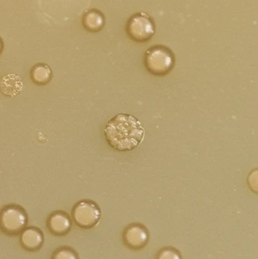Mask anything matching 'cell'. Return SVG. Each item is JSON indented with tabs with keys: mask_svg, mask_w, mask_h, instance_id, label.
<instances>
[{
	"mask_svg": "<svg viewBox=\"0 0 258 259\" xmlns=\"http://www.w3.org/2000/svg\"><path fill=\"white\" fill-rule=\"evenodd\" d=\"M104 131L109 144L121 152L136 149L143 141L145 134L140 121L129 114L114 117L107 123Z\"/></svg>",
	"mask_w": 258,
	"mask_h": 259,
	"instance_id": "cell-1",
	"label": "cell"
},
{
	"mask_svg": "<svg viewBox=\"0 0 258 259\" xmlns=\"http://www.w3.org/2000/svg\"><path fill=\"white\" fill-rule=\"evenodd\" d=\"M28 225V214L21 205L8 204L0 209V231L8 237H18Z\"/></svg>",
	"mask_w": 258,
	"mask_h": 259,
	"instance_id": "cell-2",
	"label": "cell"
},
{
	"mask_svg": "<svg viewBox=\"0 0 258 259\" xmlns=\"http://www.w3.org/2000/svg\"><path fill=\"white\" fill-rule=\"evenodd\" d=\"M144 63L148 72L154 76H165L169 74L174 67L175 59L172 52L165 47H151L147 50Z\"/></svg>",
	"mask_w": 258,
	"mask_h": 259,
	"instance_id": "cell-3",
	"label": "cell"
},
{
	"mask_svg": "<svg viewBox=\"0 0 258 259\" xmlns=\"http://www.w3.org/2000/svg\"><path fill=\"white\" fill-rule=\"evenodd\" d=\"M101 217L99 205L91 199H82L73 206L71 219L74 225L83 230L95 228Z\"/></svg>",
	"mask_w": 258,
	"mask_h": 259,
	"instance_id": "cell-4",
	"label": "cell"
},
{
	"mask_svg": "<svg viewBox=\"0 0 258 259\" xmlns=\"http://www.w3.org/2000/svg\"><path fill=\"white\" fill-rule=\"evenodd\" d=\"M124 246L131 250L143 249L149 241V232L145 225L140 223H132L123 232Z\"/></svg>",
	"mask_w": 258,
	"mask_h": 259,
	"instance_id": "cell-5",
	"label": "cell"
},
{
	"mask_svg": "<svg viewBox=\"0 0 258 259\" xmlns=\"http://www.w3.org/2000/svg\"><path fill=\"white\" fill-rule=\"evenodd\" d=\"M72 225L71 216L66 211L62 210L53 211L47 218V229L55 237H65L68 235L71 231Z\"/></svg>",
	"mask_w": 258,
	"mask_h": 259,
	"instance_id": "cell-6",
	"label": "cell"
},
{
	"mask_svg": "<svg viewBox=\"0 0 258 259\" xmlns=\"http://www.w3.org/2000/svg\"><path fill=\"white\" fill-rule=\"evenodd\" d=\"M129 33L135 40L145 42L154 33V27L149 18L142 15H136L130 20L128 27Z\"/></svg>",
	"mask_w": 258,
	"mask_h": 259,
	"instance_id": "cell-7",
	"label": "cell"
},
{
	"mask_svg": "<svg viewBox=\"0 0 258 259\" xmlns=\"http://www.w3.org/2000/svg\"><path fill=\"white\" fill-rule=\"evenodd\" d=\"M44 234L37 227H27L19 235V243L24 250L36 252L42 249L44 244Z\"/></svg>",
	"mask_w": 258,
	"mask_h": 259,
	"instance_id": "cell-8",
	"label": "cell"
},
{
	"mask_svg": "<svg viewBox=\"0 0 258 259\" xmlns=\"http://www.w3.org/2000/svg\"><path fill=\"white\" fill-rule=\"evenodd\" d=\"M22 80L17 74H6L0 79V91L8 97H16L22 91Z\"/></svg>",
	"mask_w": 258,
	"mask_h": 259,
	"instance_id": "cell-9",
	"label": "cell"
},
{
	"mask_svg": "<svg viewBox=\"0 0 258 259\" xmlns=\"http://www.w3.org/2000/svg\"><path fill=\"white\" fill-rule=\"evenodd\" d=\"M51 69L46 65H36L31 72V80L37 85H45L51 80Z\"/></svg>",
	"mask_w": 258,
	"mask_h": 259,
	"instance_id": "cell-10",
	"label": "cell"
},
{
	"mask_svg": "<svg viewBox=\"0 0 258 259\" xmlns=\"http://www.w3.org/2000/svg\"><path fill=\"white\" fill-rule=\"evenodd\" d=\"M50 259H80V257L74 248L62 246L54 250Z\"/></svg>",
	"mask_w": 258,
	"mask_h": 259,
	"instance_id": "cell-11",
	"label": "cell"
},
{
	"mask_svg": "<svg viewBox=\"0 0 258 259\" xmlns=\"http://www.w3.org/2000/svg\"><path fill=\"white\" fill-rule=\"evenodd\" d=\"M156 259H183L178 249L173 246H165L158 252Z\"/></svg>",
	"mask_w": 258,
	"mask_h": 259,
	"instance_id": "cell-12",
	"label": "cell"
}]
</instances>
